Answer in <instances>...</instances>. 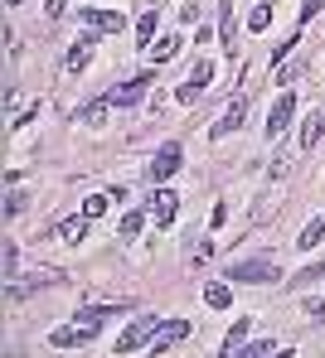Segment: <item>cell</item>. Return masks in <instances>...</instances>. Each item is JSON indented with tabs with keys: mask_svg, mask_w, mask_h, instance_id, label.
<instances>
[{
	"mask_svg": "<svg viewBox=\"0 0 325 358\" xmlns=\"http://www.w3.org/2000/svg\"><path fill=\"white\" fill-rule=\"evenodd\" d=\"M117 315H122V305H92V310H78V315H73V324H78V334H83V339H92V334H97L107 320H117Z\"/></svg>",
	"mask_w": 325,
	"mask_h": 358,
	"instance_id": "obj_3",
	"label": "cell"
},
{
	"mask_svg": "<svg viewBox=\"0 0 325 358\" xmlns=\"http://www.w3.org/2000/svg\"><path fill=\"white\" fill-rule=\"evenodd\" d=\"M155 329H160V320H155V315H136L127 329L117 334V354H141V349H151Z\"/></svg>",
	"mask_w": 325,
	"mask_h": 358,
	"instance_id": "obj_1",
	"label": "cell"
},
{
	"mask_svg": "<svg viewBox=\"0 0 325 358\" xmlns=\"http://www.w3.org/2000/svg\"><path fill=\"white\" fill-rule=\"evenodd\" d=\"M155 29H160V15H155V10H146V15H141V24H136V34H141L136 44H141V49H151V44H155Z\"/></svg>",
	"mask_w": 325,
	"mask_h": 358,
	"instance_id": "obj_16",
	"label": "cell"
},
{
	"mask_svg": "<svg viewBox=\"0 0 325 358\" xmlns=\"http://www.w3.org/2000/svg\"><path fill=\"white\" fill-rule=\"evenodd\" d=\"M141 228H146V213H127V218H122V242H131Z\"/></svg>",
	"mask_w": 325,
	"mask_h": 358,
	"instance_id": "obj_25",
	"label": "cell"
},
{
	"mask_svg": "<svg viewBox=\"0 0 325 358\" xmlns=\"http://www.w3.org/2000/svg\"><path fill=\"white\" fill-rule=\"evenodd\" d=\"M311 315H316V320H325V300H321V305H311Z\"/></svg>",
	"mask_w": 325,
	"mask_h": 358,
	"instance_id": "obj_31",
	"label": "cell"
},
{
	"mask_svg": "<svg viewBox=\"0 0 325 358\" xmlns=\"http://www.w3.org/2000/svg\"><path fill=\"white\" fill-rule=\"evenodd\" d=\"M243 112H248V97H233V102L223 107V117H219L214 126H209V136H214V141H223V136H233V131L243 126Z\"/></svg>",
	"mask_w": 325,
	"mask_h": 358,
	"instance_id": "obj_4",
	"label": "cell"
},
{
	"mask_svg": "<svg viewBox=\"0 0 325 358\" xmlns=\"http://www.w3.org/2000/svg\"><path fill=\"white\" fill-rule=\"evenodd\" d=\"M10 5H25V0H10Z\"/></svg>",
	"mask_w": 325,
	"mask_h": 358,
	"instance_id": "obj_33",
	"label": "cell"
},
{
	"mask_svg": "<svg viewBox=\"0 0 325 358\" xmlns=\"http://www.w3.org/2000/svg\"><path fill=\"white\" fill-rule=\"evenodd\" d=\"M321 136H325V107L301 126V145H306V150H316V141H321Z\"/></svg>",
	"mask_w": 325,
	"mask_h": 358,
	"instance_id": "obj_17",
	"label": "cell"
},
{
	"mask_svg": "<svg viewBox=\"0 0 325 358\" xmlns=\"http://www.w3.org/2000/svg\"><path fill=\"white\" fill-rule=\"evenodd\" d=\"M107 213V194H92L88 203H83V218H102Z\"/></svg>",
	"mask_w": 325,
	"mask_h": 358,
	"instance_id": "obj_27",
	"label": "cell"
},
{
	"mask_svg": "<svg viewBox=\"0 0 325 358\" xmlns=\"http://www.w3.org/2000/svg\"><path fill=\"white\" fill-rule=\"evenodd\" d=\"M248 329H253L248 320H238V324L228 329V339H223V354H228V358H233V354H238V349H243V339H248Z\"/></svg>",
	"mask_w": 325,
	"mask_h": 358,
	"instance_id": "obj_19",
	"label": "cell"
},
{
	"mask_svg": "<svg viewBox=\"0 0 325 358\" xmlns=\"http://www.w3.org/2000/svg\"><path fill=\"white\" fill-rule=\"evenodd\" d=\"M190 83H199V87H209V83H214V63H209V59H199L195 68H190Z\"/></svg>",
	"mask_w": 325,
	"mask_h": 358,
	"instance_id": "obj_24",
	"label": "cell"
},
{
	"mask_svg": "<svg viewBox=\"0 0 325 358\" xmlns=\"http://www.w3.org/2000/svg\"><path fill=\"white\" fill-rule=\"evenodd\" d=\"M175 208H180V203H175V194H170V189H155V194H151V208H146V213H151V218H155V223L165 228V223H175Z\"/></svg>",
	"mask_w": 325,
	"mask_h": 358,
	"instance_id": "obj_10",
	"label": "cell"
},
{
	"mask_svg": "<svg viewBox=\"0 0 325 358\" xmlns=\"http://www.w3.org/2000/svg\"><path fill=\"white\" fill-rule=\"evenodd\" d=\"M321 276H325V262H316V266H306L301 276H291V286L301 291V286H311V281H321Z\"/></svg>",
	"mask_w": 325,
	"mask_h": 358,
	"instance_id": "obj_26",
	"label": "cell"
},
{
	"mask_svg": "<svg viewBox=\"0 0 325 358\" xmlns=\"http://www.w3.org/2000/svg\"><path fill=\"white\" fill-rule=\"evenodd\" d=\"M185 339H190V320H165V324L155 329V339H151V354L175 349V344H185Z\"/></svg>",
	"mask_w": 325,
	"mask_h": 358,
	"instance_id": "obj_5",
	"label": "cell"
},
{
	"mask_svg": "<svg viewBox=\"0 0 325 358\" xmlns=\"http://www.w3.org/2000/svg\"><path fill=\"white\" fill-rule=\"evenodd\" d=\"M321 238H325V213H321V218H311V223H306V233L296 238V247H306V252H311V247H316Z\"/></svg>",
	"mask_w": 325,
	"mask_h": 358,
	"instance_id": "obj_20",
	"label": "cell"
},
{
	"mask_svg": "<svg viewBox=\"0 0 325 358\" xmlns=\"http://www.w3.org/2000/svg\"><path fill=\"white\" fill-rule=\"evenodd\" d=\"M151 78H155V73H141V78H131V83H122V87H112V97H107V102H112V107H136V102L146 97Z\"/></svg>",
	"mask_w": 325,
	"mask_h": 358,
	"instance_id": "obj_6",
	"label": "cell"
},
{
	"mask_svg": "<svg viewBox=\"0 0 325 358\" xmlns=\"http://www.w3.org/2000/svg\"><path fill=\"white\" fill-rule=\"evenodd\" d=\"M20 208H25V194H10V199H5V218H15Z\"/></svg>",
	"mask_w": 325,
	"mask_h": 358,
	"instance_id": "obj_29",
	"label": "cell"
},
{
	"mask_svg": "<svg viewBox=\"0 0 325 358\" xmlns=\"http://www.w3.org/2000/svg\"><path fill=\"white\" fill-rule=\"evenodd\" d=\"M73 344H88V339L78 334V324H64V329L49 334V349H73Z\"/></svg>",
	"mask_w": 325,
	"mask_h": 358,
	"instance_id": "obj_18",
	"label": "cell"
},
{
	"mask_svg": "<svg viewBox=\"0 0 325 358\" xmlns=\"http://www.w3.org/2000/svg\"><path fill=\"white\" fill-rule=\"evenodd\" d=\"M272 349H277L272 339H258V344H243V349H238L233 358H272Z\"/></svg>",
	"mask_w": 325,
	"mask_h": 358,
	"instance_id": "obj_21",
	"label": "cell"
},
{
	"mask_svg": "<svg viewBox=\"0 0 325 358\" xmlns=\"http://www.w3.org/2000/svg\"><path fill=\"white\" fill-rule=\"evenodd\" d=\"M83 24H88L92 34H122V15H117V10H92V5H88V10H83Z\"/></svg>",
	"mask_w": 325,
	"mask_h": 358,
	"instance_id": "obj_8",
	"label": "cell"
},
{
	"mask_svg": "<svg viewBox=\"0 0 325 358\" xmlns=\"http://www.w3.org/2000/svg\"><path fill=\"white\" fill-rule=\"evenodd\" d=\"M204 305H209V310H228V305H233V291H228L223 281H209V286H204Z\"/></svg>",
	"mask_w": 325,
	"mask_h": 358,
	"instance_id": "obj_13",
	"label": "cell"
},
{
	"mask_svg": "<svg viewBox=\"0 0 325 358\" xmlns=\"http://www.w3.org/2000/svg\"><path fill=\"white\" fill-rule=\"evenodd\" d=\"M107 107H112V102H92V107H83L78 117L88 121V126H102V121H107Z\"/></svg>",
	"mask_w": 325,
	"mask_h": 358,
	"instance_id": "obj_22",
	"label": "cell"
},
{
	"mask_svg": "<svg viewBox=\"0 0 325 358\" xmlns=\"http://www.w3.org/2000/svg\"><path fill=\"white\" fill-rule=\"evenodd\" d=\"M0 262H5V276H15V266H20V247H15V242H5Z\"/></svg>",
	"mask_w": 325,
	"mask_h": 358,
	"instance_id": "obj_28",
	"label": "cell"
},
{
	"mask_svg": "<svg viewBox=\"0 0 325 358\" xmlns=\"http://www.w3.org/2000/svg\"><path fill=\"white\" fill-rule=\"evenodd\" d=\"M228 281H243V286L277 281V262H267V257H253V262H233V266H228Z\"/></svg>",
	"mask_w": 325,
	"mask_h": 358,
	"instance_id": "obj_2",
	"label": "cell"
},
{
	"mask_svg": "<svg viewBox=\"0 0 325 358\" xmlns=\"http://www.w3.org/2000/svg\"><path fill=\"white\" fill-rule=\"evenodd\" d=\"M291 117H296V97H291V92H282V97H277V107H272V117H267V141H277V136L291 126Z\"/></svg>",
	"mask_w": 325,
	"mask_h": 358,
	"instance_id": "obj_7",
	"label": "cell"
},
{
	"mask_svg": "<svg viewBox=\"0 0 325 358\" xmlns=\"http://www.w3.org/2000/svg\"><path fill=\"white\" fill-rule=\"evenodd\" d=\"M88 223H92V218H64V223H59L54 233H59V242H68V247H73V242H83Z\"/></svg>",
	"mask_w": 325,
	"mask_h": 358,
	"instance_id": "obj_15",
	"label": "cell"
},
{
	"mask_svg": "<svg viewBox=\"0 0 325 358\" xmlns=\"http://www.w3.org/2000/svg\"><path fill=\"white\" fill-rule=\"evenodd\" d=\"M88 63H92V39L73 44V49H68V59H64V68H68V73H83Z\"/></svg>",
	"mask_w": 325,
	"mask_h": 358,
	"instance_id": "obj_14",
	"label": "cell"
},
{
	"mask_svg": "<svg viewBox=\"0 0 325 358\" xmlns=\"http://www.w3.org/2000/svg\"><path fill=\"white\" fill-rule=\"evenodd\" d=\"M267 24H272V5H258V10L248 15V29H253V34H262Z\"/></svg>",
	"mask_w": 325,
	"mask_h": 358,
	"instance_id": "obj_23",
	"label": "cell"
},
{
	"mask_svg": "<svg viewBox=\"0 0 325 358\" xmlns=\"http://www.w3.org/2000/svg\"><path fill=\"white\" fill-rule=\"evenodd\" d=\"M175 170H180V145L170 141V145H160V155L151 160V179H155V184H165Z\"/></svg>",
	"mask_w": 325,
	"mask_h": 358,
	"instance_id": "obj_9",
	"label": "cell"
},
{
	"mask_svg": "<svg viewBox=\"0 0 325 358\" xmlns=\"http://www.w3.org/2000/svg\"><path fill=\"white\" fill-rule=\"evenodd\" d=\"M272 358H291V349H277V354H272Z\"/></svg>",
	"mask_w": 325,
	"mask_h": 358,
	"instance_id": "obj_32",
	"label": "cell"
},
{
	"mask_svg": "<svg viewBox=\"0 0 325 358\" xmlns=\"http://www.w3.org/2000/svg\"><path fill=\"white\" fill-rule=\"evenodd\" d=\"M180 44H185L180 34H165V39H155V44H151V63H155V68H160V63H170L175 54H180Z\"/></svg>",
	"mask_w": 325,
	"mask_h": 358,
	"instance_id": "obj_12",
	"label": "cell"
},
{
	"mask_svg": "<svg viewBox=\"0 0 325 358\" xmlns=\"http://www.w3.org/2000/svg\"><path fill=\"white\" fill-rule=\"evenodd\" d=\"M44 10H49V20H59V15L68 10V0H44Z\"/></svg>",
	"mask_w": 325,
	"mask_h": 358,
	"instance_id": "obj_30",
	"label": "cell"
},
{
	"mask_svg": "<svg viewBox=\"0 0 325 358\" xmlns=\"http://www.w3.org/2000/svg\"><path fill=\"white\" fill-rule=\"evenodd\" d=\"M219 39H223V49L238 59V29H233V5H228V0L219 5Z\"/></svg>",
	"mask_w": 325,
	"mask_h": 358,
	"instance_id": "obj_11",
	"label": "cell"
}]
</instances>
